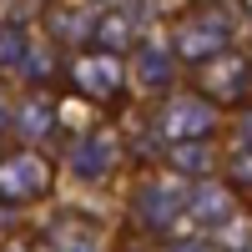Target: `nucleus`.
I'll return each mask as SVG.
<instances>
[{"label": "nucleus", "mask_w": 252, "mask_h": 252, "mask_svg": "<svg viewBox=\"0 0 252 252\" xmlns=\"http://www.w3.org/2000/svg\"><path fill=\"white\" fill-rule=\"evenodd\" d=\"M0 192L5 197H35L46 192V161L31 152H15L5 166H0Z\"/></svg>", "instance_id": "nucleus-1"}, {"label": "nucleus", "mask_w": 252, "mask_h": 252, "mask_svg": "<svg viewBox=\"0 0 252 252\" xmlns=\"http://www.w3.org/2000/svg\"><path fill=\"white\" fill-rule=\"evenodd\" d=\"M161 126H166V136H207L212 131V106L207 101H177L161 116Z\"/></svg>", "instance_id": "nucleus-2"}, {"label": "nucleus", "mask_w": 252, "mask_h": 252, "mask_svg": "<svg viewBox=\"0 0 252 252\" xmlns=\"http://www.w3.org/2000/svg\"><path fill=\"white\" fill-rule=\"evenodd\" d=\"M222 46H227L222 26H192V31L177 35V56H187V61H207V56H217Z\"/></svg>", "instance_id": "nucleus-3"}, {"label": "nucleus", "mask_w": 252, "mask_h": 252, "mask_svg": "<svg viewBox=\"0 0 252 252\" xmlns=\"http://www.w3.org/2000/svg\"><path fill=\"white\" fill-rule=\"evenodd\" d=\"M81 86H86L91 96H111L121 86V71L111 56H96V61H81Z\"/></svg>", "instance_id": "nucleus-4"}, {"label": "nucleus", "mask_w": 252, "mask_h": 252, "mask_svg": "<svg viewBox=\"0 0 252 252\" xmlns=\"http://www.w3.org/2000/svg\"><path fill=\"white\" fill-rule=\"evenodd\" d=\"M141 81L146 86H166L172 81V51L166 46H141Z\"/></svg>", "instance_id": "nucleus-5"}, {"label": "nucleus", "mask_w": 252, "mask_h": 252, "mask_svg": "<svg viewBox=\"0 0 252 252\" xmlns=\"http://www.w3.org/2000/svg\"><path fill=\"white\" fill-rule=\"evenodd\" d=\"M136 212L152 217V222H166L177 212V192H166V187H146V192L136 197Z\"/></svg>", "instance_id": "nucleus-6"}, {"label": "nucleus", "mask_w": 252, "mask_h": 252, "mask_svg": "<svg viewBox=\"0 0 252 252\" xmlns=\"http://www.w3.org/2000/svg\"><path fill=\"white\" fill-rule=\"evenodd\" d=\"M106 166H111V146L106 141H86L76 152V177H101Z\"/></svg>", "instance_id": "nucleus-7"}, {"label": "nucleus", "mask_w": 252, "mask_h": 252, "mask_svg": "<svg viewBox=\"0 0 252 252\" xmlns=\"http://www.w3.org/2000/svg\"><path fill=\"white\" fill-rule=\"evenodd\" d=\"M207 81H217V96H232L247 81V61H222L217 71H207Z\"/></svg>", "instance_id": "nucleus-8"}, {"label": "nucleus", "mask_w": 252, "mask_h": 252, "mask_svg": "<svg viewBox=\"0 0 252 252\" xmlns=\"http://www.w3.org/2000/svg\"><path fill=\"white\" fill-rule=\"evenodd\" d=\"M96 40H101L106 51H121L126 40H131V31H126V20H121V15H106V20L96 26Z\"/></svg>", "instance_id": "nucleus-9"}, {"label": "nucleus", "mask_w": 252, "mask_h": 252, "mask_svg": "<svg viewBox=\"0 0 252 252\" xmlns=\"http://www.w3.org/2000/svg\"><path fill=\"white\" fill-rule=\"evenodd\" d=\"M15 126H20L26 136H40V131H51V111L40 106V101H31V106H26V111L15 116Z\"/></svg>", "instance_id": "nucleus-10"}, {"label": "nucleus", "mask_w": 252, "mask_h": 252, "mask_svg": "<svg viewBox=\"0 0 252 252\" xmlns=\"http://www.w3.org/2000/svg\"><path fill=\"white\" fill-rule=\"evenodd\" d=\"M192 212L207 217V222H222V217H227V197H222V192H197V197H192Z\"/></svg>", "instance_id": "nucleus-11"}, {"label": "nucleus", "mask_w": 252, "mask_h": 252, "mask_svg": "<svg viewBox=\"0 0 252 252\" xmlns=\"http://www.w3.org/2000/svg\"><path fill=\"white\" fill-rule=\"evenodd\" d=\"M172 161L182 166V172H202V166L212 161V157H207V152H202L197 141H187V146H177V152H172Z\"/></svg>", "instance_id": "nucleus-12"}, {"label": "nucleus", "mask_w": 252, "mask_h": 252, "mask_svg": "<svg viewBox=\"0 0 252 252\" xmlns=\"http://www.w3.org/2000/svg\"><path fill=\"white\" fill-rule=\"evenodd\" d=\"M20 56H26V35L5 31V35H0V66H5V61H20Z\"/></svg>", "instance_id": "nucleus-13"}, {"label": "nucleus", "mask_w": 252, "mask_h": 252, "mask_svg": "<svg viewBox=\"0 0 252 252\" xmlns=\"http://www.w3.org/2000/svg\"><path fill=\"white\" fill-rule=\"evenodd\" d=\"M222 247H227V252H252L247 227H227V232H222Z\"/></svg>", "instance_id": "nucleus-14"}, {"label": "nucleus", "mask_w": 252, "mask_h": 252, "mask_svg": "<svg viewBox=\"0 0 252 252\" xmlns=\"http://www.w3.org/2000/svg\"><path fill=\"white\" fill-rule=\"evenodd\" d=\"M66 252H91V247H81V242H76V247H66Z\"/></svg>", "instance_id": "nucleus-15"}, {"label": "nucleus", "mask_w": 252, "mask_h": 252, "mask_svg": "<svg viewBox=\"0 0 252 252\" xmlns=\"http://www.w3.org/2000/svg\"><path fill=\"white\" fill-rule=\"evenodd\" d=\"M0 126H5V111H0Z\"/></svg>", "instance_id": "nucleus-16"}, {"label": "nucleus", "mask_w": 252, "mask_h": 252, "mask_svg": "<svg viewBox=\"0 0 252 252\" xmlns=\"http://www.w3.org/2000/svg\"><path fill=\"white\" fill-rule=\"evenodd\" d=\"M247 136H252V121H247Z\"/></svg>", "instance_id": "nucleus-17"}]
</instances>
